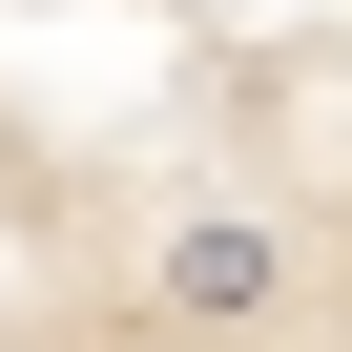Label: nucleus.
Returning a JSON list of instances; mask_svg holds the SVG:
<instances>
[{
    "label": "nucleus",
    "instance_id": "obj_1",
    "mask_svg": "<svg viewBox=\"0 0 352 352\" xmlns=\"http://www.w3.org/2000/svg\"><path fill=\"white\" fill-rule=\"evenodd\" d=\"M270 311H290V228H270V208H166V249H145V331L228 352V331H270Z\"/></svg>",
    "mask_w": 352,
    "mask_h": 352
},
{
    "label": "nucleus",
    "instance_id": "obj_2",
    "mask_svg": "<svg viewBox=\"0 0 352 352\" xmlns=\"http://www.w3.org/2000/svg\"><path fill=\"white\" fill-rule=\"evenodd\" d=\"M124 352H187V331H124Z\"/></svg>",
    "mask_w": 352,
    "mask_h": 352
}]
</instances>
